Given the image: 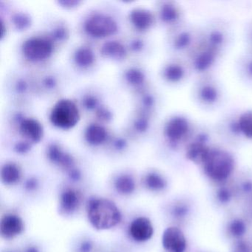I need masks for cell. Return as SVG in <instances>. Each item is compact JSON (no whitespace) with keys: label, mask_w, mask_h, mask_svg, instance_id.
<instances>
[{"label":"cell","mask_w":252,"mask_h":252,"mask_svg":"<svg viewBox=\"0 0 252 252\" xmlns=\"http://www.w3.org/2000/svg\"><path fill=\"white\" fill-rule=\"evenodd\" d=\"M94 249V243L91 240H85L79 245L78 252H91Z\"/></svg>","instance_id":"40"},{"label":"cell","mask_w":252,"mask_h":252,"mask_svg":"<svg viewBox=\"0 0 252 252\" xmlns=\"http://www.w3.org/2000/svg\"><path fill=\"white\" fill-rule=\"evenodd\" d=\"M45 84L48 88H53V87L55 86L56 85L55 79H54V78H47V79H45Z\"/></svg>","instance_id":"43"},{"label":"cell","mask_w":252,"mask_h":252,"mask_svg":"<svg viewBox=\"0 0 252 252\" xmlns=\"http://www.w3.org/2000/svg\"><path fill=\"white\" fill-rule=\"evenodd\" d=\"M80 119L79 108L73 101L67 98L60 100L53 107L50 120L53 125L62 129H70Z\"/></svg>","instance_id":"10"},{"label":"cell","mask_w":252,"mask_h":252,"mask_svg":"<svg viewBox=\"0 0 252 252\" xmlns=\"http://www.w3.org/2000/svg\"><path fill=\"white\" fill-rule=\"evenodd\" d=\"M25 227L24 220L20 215L7 213L0 220V234L5 240H12L23 234Z\"/></svg>","instance_id":"17"},{"label":"cell","mask_w":252,"mask_h":252,"mask_svg":"<svg viewBox=\"0 0 252 252\" xmlns=\"http://www.w3.org/2000/svg\"><path fill=\"white\" fill-rule=\"evenodd\" d=\"M95 56L94 52L88 48H80L75 54V61L81 67H88L94 63Z\"/></svg>","instance_id":"31"},{"label":"cell","mask_w":252,"mask_h":252,"mask_svg":"<svg viewBox=\"0 0 252 252\" xmlns=\"http://www.w3.org/2000/svg\"><path fill=\"white\" fill-rule=\"evenodd\" d=\"M107 130L101 125L93 124L85 131V138L89 144L99 145L107 139Z\"/></svg>","instance_id":"29"},{"label":"cell","mask_w":252,"mask_h":252,"mask_svg":"<svg viewBox=\"0 0 252 252\" xmlns=\"http://www.w3.org/2000/svg\"><path fill=\"white\" fill-rule=\"evenodd\" d=\"M87 216L91 225L98 231H106L117 226L122 220L117 205L104 197L90 199L87 204Z\"/></svg>","instance_id":"4"},{"label":"cell","mask_w":252,"mask_h":252,"mask_svg":"<svg viewBox=\"0 0 252 252\" xmlns=\"http://www.w3.org/2000/svg\"><path fill=\"white\" fill-rule=\"evenodd\" d=\"M47 156L50 161L60 166L67 172V175L76 169L74 158L68 153L63 151L58 144H50L47 150Z\"/></svg>","instance_id":"19"},{"label":"cell","mask_w":252,"mask_h":252,"mask_svg":"<svg viewBox=\"0 0 252 252\" xmlns=\"http://www.w3.org/2000/svg\"><path fill=\"white\" fill-rule=\"evenodd\" d=\"M197 126V124L187 115L177 113L171 116L163 127V135L169 148L184 153Z\"/></svg>","instance_id":"5"},{"label":"cell","mask_w":252,"mask_h":252,"mask_svg":"<svg viewBox=\"0 0 252 252\" xmlns=\"http://www.w3.org/2000/svg\"><path fill=\"white\" fill-rule=\"evenodd\" d=\"M200 166L209 181L220 184L228 182L234 175L237 162L227 147L214 144Z\"/></svg>","instance_id":"3"},{"label":"cell","mask_w":252,"mask_h":252,"mask_svg":"<svg viewBox=\"0 0 252 252\" xmlns=\"http://www.w3.org/2000/svg\"><path fill=\"white\" fill-rule=\"evenodd\" d=\"M31 147L32 146L29 143L26 142V141H25V142L24 141H20V142L16 144L14 150L17 153H20V154H25L31 150Z\"/></svg>","instance_id":"39"},{"label":"cell","mask_w":252,"mask_h":252,"mask_svg":"<svg viewBox=\"0 0 252 252\" xmlns=\"http://www.w3.org/2000/svg\"><path fill=\"white\" fill-rule=\"evenodd\" d=\"M132 48L135 50H141L142 49L143 42L141 41H135L132 44Z\"/></svg>","instance_id":"45"},{"label":"cell","mask_w":252,"mask_h":252,"mask_svg":"<svg viewBox=\"0 0 252 252\" xmlns=\"http://www.w3.org/2000/svg\"><path fill=\"white\" fill-rule=\"evenodd\" d=\"M115 146H116V148L119 149V150H122V149L125 148V146H126V142H125L124 140L119 139L115 143Z\"/></svg>","instance_id":"44"},{"label":"cell","mask_w":252,"mask_h":252,"mask_svg":"<svg viewBox=\"0 0 252 252\" xmlns=\"http://www.w3.org/2000/svg\"><path fill=\"white\" fill-rule=\"evenodd\" d=\"M143 185L152 192H162L168 187V181L164 175L156 171H151L143 178Z\"/></svg>","instance_id":"25"},{"label":"cell","mask_w":252,"mask_h":252,"mask_svg":"<svg viewBox=\"0 0 252 252\" xmlns=\"http://www.w3.org/2000/svg\"><path fill=\"white\" fill-rule=\"evenodd\" d=\"M17 88L20 91H24L26 89V84L24 82H19Z\"/></svg>","instance_id":"47"},{"label":"cell","mask_w":252,"mask_h":252,"mask_svg":"<svg viewBox=\"0 0 252 252\" xmlns=\"http://www.w3.org/2000/svg\"><path fill=\"white\" fill-rule=\"evenodd\" d=\"M199 26L187 21L169 29L167 45L172 57L187 59L198 41Z\"/></svg>","instance_id":"6"},{"label":"cell","mask_w":252,"mask_h":252,"mask_svg":"<svg viewBox=\"0 0 252 252\" xmlns=\"http://www.w3.org/2000/svg\"><path fill=\"white\" fill-rule=\"evenodd\" d=\"M85 32L94 37H106L114 34L118 25L112 17L103 14L90 16L85 23Z\"/></svg>","instance_id":"11"},{"label":"cell","mask_w":252,"mask_h":252,"mask_svg":"<svg viewBox=\"0 0 252 252\" xmlns=\"http://www.w3.org/2000/svg\"><path fill=\"white\" fill-rule=\"evenodd\" d=\"M232 24L222 17H213L199 26L197 43L207 48L220 58L229 52L234 43Z\"/></svg>","instance_id":"2"},{"label":"cell","mask_w":252,"mask_h":252,"mask_svg":"<svg viewBox=\"0 0 252 252\" xmlns=\"http://www.w3.org/2000/svg\"><path fill=\"white\" fill-rule=\"evenodd\" d=\"M236 192L237 197L240 196L242 198L249 201L252 199V178L245 176L240 178L235 185Z\"/></svg>","instance_id":"30"},{"label":"cell","mask_w":252,"mask_h":252,"mask_svg":"<svg viewBox=\"0 0 252 252\" xmlns=\"http://www.w3.org/2000/svg\"><path fill=\"white\" fill-rule=\"evenodd\" d=\"M128 232L134 241L145 243L153 238L155 233L154 225L147 217H138L129 224Z\"/></svg>","instance_id":"16"},{"label":"cell","mask_w":252,"mask_h":252,"mask_svg":"<svg viewBox=\"0 0 252 252\" xmlns=\"http://www.w3.org/2000/svg\"><path fill=\"white\" fill-rule=\"evenodd\" d=\"M84 104H85L87 108L94 109L98 104V101L95 97L92 96V95H88V96L85 97V99H84Z\"/></svg>","instance_id":"41"},{"label":"cell","mask_w":252,"mask_h":252,"mask_svg":"<svg viewBox=\"0 0 252 252\" xmlns=\"http://www.w3.org/2000/svg\"><path fill=\"white\" fill-rule=\"evenodd\" d=\"M82 194L73 188L64 189L59 198V212L64 216H70L79 209L82 203Z\"/></svg>","instance_id":"18"},{"label":"cell","mask_w":252,"mask_h":252,"mask_svg":"<svg viewBox=\"0 0 252 252\" xmlns=\"http://www.w3.org/2000/svg\"><path fill=\"white\" fill-rule=\"evenodd\" d=\"M52 36L57 40H64L68 36V32L65 28L59 27L53 31Z\"/></svg>","instance_id":"37"},{"label":"cell","mask_w":252,"mask_h":252,"mask_svg":"<svg viewBox=\"0 0 252 252\" xmlns=\"http://www.w3.org/2000/svg\"><path fill=\"white\" fill-rule=\"evenodd\" d=\"M240 109L225 113L213 128L215 136L228 146H240L246 143L239 126Z\"/></svg>","instance_id":"7"},{"label":"cell","mask_w":252,"mask_h":252,"mask_svg":"<svg viewBox=\"0 0 252 252\" xmlns=\"http://www.w3.org/2000/svg\"><path fill=\"white\" fill-rule=\"evenodd\" d=\"M101 52L106 58L117 60V61L123 60L126 53L124 45L117 41H110L106 42L101 48Z\"/></svg>","instance_id":"28"},{"label":"cell","mask_w":252,"mask_h":252,"mask_svg":"<svg viewBox=\"0 0 252 252\" xmlns=\"http://www.w3.org/2000/svg\"><path fill=\"white\" fill-rule=\"evenodd\" d=\"M162 79L169 86L180 88L187 85L194 75L186 59L171 57L160 70Z\"/></svg>","instance_id":"9"},{"label":"cell","mask_w":252,"mask_h":252,"mask_svg":"<svg viewBox=\"0 0 252 252\" xmlns=\"http://www.w3.org/2000/svg\"><path fill=\"white\" fill-rule=\"evenodd\" d=\"M216 185V188L214 191L213 198L218 206L222 207L228 206L237 197L235 187H231L228 184V182Z\"/></svg>","instance_id":"24"},{"label":"cell","mask_w":252,"mask_h":252,"mask_svg":"<svg viewBox=\"0 0 252 252\" xmlns=\"http://www.w3.org/2000/svg\"><path fill=\"white\" fill-rule=\"evenodd\" d=\"M20 132L32 142L38 143L43 136L42 125L34 119H23L20 123Z\"/></svg>","instance_id":"21"},{"label":"cell","mask_w":252,"mask_h":252,"mask_svg":"<svg viewBox=\"0 0 252 252\" xmlns=\"http://www.w3.org/2000/svg\"><path fill=\"white\" fill-rule=\"evenodd\" d=\"M126 79L131 85H141L145 81V75L138 69H129L126 73Z\"/></svg>","instance_id":"33"},{"label":"cell","mask_w":252,"mask_h":252,"mask_svg":"<svg viewBox=\"0 0 252 252\" xmlns=\"http://www.w3.org/2000/svg\"><path fill=\"white\" fill-rule=\"evenodd\" d=\"M234 70L239 82L252 89V53L243 51L234 60Z\"/></svg>","instance_id":"15"},{"label":"cell","mask_w":252,"mask_h":252,"mask_svg":"<svg viewBox=\"0 0 252 252\" xmlns=\"http://www.w3.org/2000/svg\"><path fill=\"white\" fill-rule=\"evenodd\" d=\"M97 116L102 120H109L111 118V113L106 108H100L97 112Z\"/></svg>","instance_id":"42"},{"label":"cell","mask_w":252,"mask_h":252,"mask_svg":"<svg viewBox=\"0 0 252 252\" xmlns=\"http://www.w3.org/2000/svg\"><path fill=\"white\" fill-rule=\"evenodd\" d=\"M116 191L122 195H130L136 189V183L132 175L122 174L119 175L114 181Z\"/></svg>","instance_id":"27"},{"label":"cell","mask_w":252,"mask_h":252,"mask_svg":"<svg viewBox=\"0 0 252 252\" xmlns=\"http://www.w3.org/2000/svg\"><path fill=\"white\" fill-rule=\"evenodd\" d=\"M130 20L137 29L144 31L150 29L155 24L156 17L149 10L138 8L131 11Z\"/></svg>","instance_id":"23"},{"label":"cell","mask_w":252,"mask_h":252,"mask_svg":"<svg viewBox=\"0 0 252 252\" xmlns=\"http://www.w3.org/2000/svg\"><path fill=\"white\" fill-rule=\"evenodd\" d=\"M189 95L192 104L205 113L218 111L226 102V90L215 73L194 77Z\"/></svg>","instance_id":"1"},{"label":"cell","mask_w":252,"mask_h":252,"mask_svg":"<svg viewBox=\"0 0 252 252\" xmlns=\"http://www.w3.org/2000/svg\"><path fill=\"white\" fill-rule=\"evenodd\" d=\"M135 126L139 132H146L150 126V122L147 118H140L135 122Z\"/></svg>","instance_id":"38"},{"label":"cell","mask_w":252,"mask_h":252,"mask_svg":"<svg viewBox=\"0 0 252 252\" xmlns=\"http://www.w3.org/2000/svg\"><path fill=\"white\" fill-rule=\"evenodd\" d=\"M243 42L244 51L252 53V20L246 22L243 26Z\"/></svg>","instance_id":"32"},{"label":"cell","mask_w":252,"mask_h":252,"mask_svg":"<svg viewBox=\"0 0 252 252\" xmlns=\"http://www.w3.org/2000/svg\"><path fill=\"white\" fill-rule=\"evenodd\" d=\"M230 252H252V246L246 239L233 242Z\"/></svg>","instance_id":"35"},{"label":"cell","mask_w":252,"mask_h":252,"mask_svg":"<svg viewBox=\"0 0 252 252\" xmlns=\"http://www.w3.org/2000/svg\"><path fill=\"white\" fill-rule=\"evenodd\" d=\"M24 252H40V250L35 246H29L25 249Z\"/></svg>","instance_id":"46"},{"label":"cell","mask_w":252,"mask_h":252,"mask_svg":"<svg viewBox=\"0 0 252 252\" xmlns=\"http://www.w3.org/2000/svg\"><path fill=\"white\" fill-rule=\"evenodd\" d=\"M24 187L26 191H29V192H33V191H36L39 188V181L35 178H29L25 182Z\"/></svg>","instance_id":"36"},{"label":"cell","mask_w":252,"mask_h":252,"mask_svg":"<svg viewBox=\"0 0 252 252\" xmlns=\"http://www.w3.org/2000/svg\"><path fill=\"white\" fill-rule=\"evenodd\" d=\"M22 50L25 57L30 61H41L52 54L54 45L48 38L33 36L25 41Z\"/></svg>","instance_id":"12"},{"label":"cell","mask_w":252,"mask_h":252,"mask_svg":"<svg viewBox=\"0 0 252 252\" xmlns=\"http://www.w3.org/2000/svg\"><path fill=\"white\" fill-rule=\"evenodd\" d=\"M186 60L189 64L194 77L215 73L222 59L197 43Z\"/></svg>","instance_id":"8"},{"label":"cell","mask_w":252,"mask_h":252,"mask_svg":"<svg viewBox=\"0 0 252 252\" xmlns=\"http://www.w3.org/2000/svg\"><path fill=\"white\" fill-rule=\"evenodd\" d=\"M158 17L169 30L187 21L185 9L178 2L173 1H166L160 4Z\"/></svg>","instance_id":"13"},{"label":"cell","mask_w":252,"mask_h":252,"mask_svg":"<svg viewBox=\"0 0 252 252\" xmlns=\"http://www.w3.org/2000/svg\"><path fill=\"white\" fill-rule=\"evenodd\" d=\"M248 204V210H249V215L252 218V199L246 202Z\"/></svg>","instance_id":"48"},{"label":"cell","mask_w":252,"mask_h":252,"mask_svg":"<svg viewBox=\"0 0 252 252\" xmlns=\"http://www.w3.org/2000/svg\"><path fill=\"white\" fill-rule=\"evenodd\" d=\"M161 245L166 252H186L188 243L184 231L177 225H170L162 233Z\"/></svg>","instance_id":"14"},{"label":"cell","mask_w":252,"mask_h":252,"mask_svg":"<svg viewBox=\"0 0 252 252\" xmlns=\"http://www.w3.org/2000/svg\"><path fill=\"white\" fill-rule=\"evenodd\" d=\"M248 230L247 221L242 217L234 216L228 221L225 225V233L228 238L234 241L245 239Z\"/></svg>","instance_id":"22"},{"label":"cell","mask_w":252,"mask_h":252,"mask_svg":"<svg viewBox=\"0 0 252 252\" xmlns=\"http://www.w3.org/2000/svg\"><path fill=\"white\" fill-rule=\"evenodd\" d=\"M13 22L19 30H26L32 24V19L29 14L25 13H17L13 17Z\"/></svg>","instance_id":"34"},{"label":"cell","mask_w":252,"mask_h":252,"mask_svg":"<svg viewBox=\"0 0 252 252\" xmlns=\"http://www.w3.org/2000/svg\"><path fill=\"white\" fill-rule=\"evenodd\" d=\"M192 203L188 198L176 199L169 207V215L175 222H187L192 215Z\"/></svg>","instance_id":"20"},{"label":"cell","mask_w":252,"mask_h":252,"mask_svg":"<svg viewBox=\"0 0 252 252\" xmlns=\"http://www.w3.org/2000/svg\"><path fill=\"white\" fill-rule=\"evenodd\" d=\"M22 169L17 163H7L1 169V181L5 186L17 184L22 178Z\"/></svg>","instance_id":"26"}]
</instances>
